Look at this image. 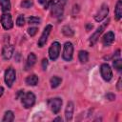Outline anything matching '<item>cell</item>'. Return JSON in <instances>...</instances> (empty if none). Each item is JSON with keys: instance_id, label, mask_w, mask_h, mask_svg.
I'll return each mask as SVG.
<instances>
[{"instance_id": "cb8c5ba5", "label": "cell", "mask_w": 122, "mask_h": 122, "mask_svg": "<svg viewBox=\"0 0 122 122\" xmlns=\"http://www.w3.org/2000/svg\"><path fill=\"white\" fill-rule=\"evenodd\" d=\"M113 67L114 69H116V71H120L122 69V62L120 59H114L113 60Z\"/></svg>"}, {"instance_id": "52a82bcc", "label": "cell", "mask_w": 122, "mask_h": 122, "mask_svg": "<svg viewBox=\"0 0 122 122\" xmlns=\"http://www.w3.org/2000/svg\"><path fill=\"white\" fill-rule=\"evenodd\" d=\"M51 29H52V26L51 25H47L45 27V29H44V30H43V32H42V34H41V36H40V38L38 40V46L40 48H42L43 46H45V44H46V42L48 40V37H49V35L51 33Z\"/></svg>"}, {"instance_id": "ba28073f", "label": "cell", "mask_w": 122, "mask_h": 122, "mask_svg": "<svg viewBox=\"0 0 122 122\" xmlns=\"http://www.w3.org/2000/svg\"><path fill=\"white\" fill-rule=\"evenodd\" d=\"M100 72H101V76L103 77V79L105 81H110L112 78V71L111 67L108 64H102L101 65Z\"/></svg>"}, {"instance_id": "d4e9b609", "label": "cell", "mask_w": 122, "mask_h": 122, "mask_svg": "<svg viewBox=\"0 0 122 122\" xmlns=\"http://www.w3.org/2000/svg\"><path fill=\"white\" fill-rule=\"evenodd\" d=\"M28 23L30 24H39L40 23V18L35 17V16H30L28 18Z\"/></svg>"}, {"instance_id": "5bb4252c", "label": "cell", "mask_w": 122, "mask_h": 122, "mask_svg": "<svg viewBox=\"0 0 122 122\" xmlns=\"http://www.w3.org/2000/svg\"><path fill=\"white\" fill-rule=\"evenodd\" d=\"M114 41V33L112 31H109L106 34H104L102 38V42L104 46H110Z\"/></svg>"}, {"instance_id": "1f68e13d", "label": "cell", "mask_w": 122, "mask_h": 122, "mask_svg": "<svg viewBox=\"0 0 122 122\" xmlns=\"http://www.w3.org/2000/svg\"><path fill=\"white\" fill-rule=\"evenodd\" d=\"M23 94H24V91H22V90H20V91L18 92V93H17V96H16V97H17V98H19L20 96L22 97V96H23Z\"/></svg>"}, {"instance_id": "44dd1931", "label": "cell", "mask_w": 122, "mask_h": 122, "mask_svg": "<svg viewBox=\"0 0 122 122\" xmlns=\"http://www.w3.org/2000/svg\"><path fill=\"white\" fill-rule=\"evenodd\" d=\"M61 81H62V79H61L60 77H58V76H53V77H51V80H50L51 87L52 89L57 88V87L61 84Z\"/></svg>"}, {"instance_id": "8992f818", "label": "cell", "mask_w": 122, "mask_h": 122, "mask_svg": "<svg viewBox=\"0 0 122 122\" xmlns=\"http://www.w3.org/2000/svg\"><path fill=\"white\" fill-rule=\"evenodd\" d=\"M72 53H73V46L71 42H66L64 45L63 50V59L65 61H71L72 59Z\"/></svg>"}, {"instance_id": "d6986e66", "label": "cell", "mask_w": 122, "mask_h": 122, "mask_svg": "<svg viewBox=\"0 0 122 122\" xmlns=\"http://www.w3.org/2000/svg\"><path fill=\"white\" fill-rule=\"evenodd\" d=\"M14 120V114L11 111H7L4 114V117L2 119L3 122H11Z\"/></svg>"}, {"instance_id": "e575fe53", "label": "cell", "mask_w": 122, "mask_h": 122, "mask_svg": "<svg viewBox=\"0 0 122 122\" xmlns=\"http://www.w3.org/2000/svg\"><path fill=\"white\" fill-rule=\"evenodd\" d=\"M54 121H62V118L57 117V118H55V119H54Z\"/></svg>"}, {"instance_id": "4dcf8cb0", "label": "cell", "mask_w": 122, "mask_h": 122, "mask_svg": "<svg viewBox=\"0 0 122 122\" xmlns=\"http://www.w3.org/2000/svg\"><path fill=\"white\" fill-rule=\"evenodd\" d=\"M121 81H122V79H121V77H119V79H118V82H117V90L118 91H121Z\"/></svg>"}, {"instance_id": "f1b7e54d", "label": "cell", "mask_w": 122, "mask_h": 122, "mask_svg": "<svg viewBox=\"0 0 122 122\" xmlns=\"http://www.w3.org/2000/svg\"><path fill=\"white\" fill-rule=\"evenodd\" d=\"M47 67H48V60H47L46 58H44V59L42 60V69H43L44 71H46V70H47Z\"/></svg>"}, {"instance_id": "4fadbf2b", "label": "cell", "mask_w": 122, "mask_h": 122, "mask_svg": "<svg viewBox=\"0 0 122 122\" xmlns=\"http://www.w3.org/2000/svg\"><path fill=\"white\" fill-rule=\"evenodd\" d=\"M73 103L71 101L68 102L66 110H65V117L66 121H71L72 119V113H73Z\"/></svg>"}, {"instance_id": "30bf717a", "label": "cell", "mask_w": 122, "mask_h": 122, "mask_svg": "<svg viewBox=\"0 0 122 122\" xmlns=\"http://www.w3.org/2000/svg\"><path fill=\"white\" fill-rule=\"evenodd\" d=\"M1 24L5 30H10L13 26L11 15L10 13H4L1 16Z\"/></svg>"}, {"instance_id": "d6a6232c", "label": "cell", "mask_w": 122, "mask_h": 122, "mask_svg": "<svg viewBox=\"0 0 122 122\" xmlns=\"http://www.w3.org/2000/svg\"><path fill=\"white\" fill-rule=\"evenodd\" d=\"M3 92H4V89H3V87H0V96L3 94Z\"/></svg>"}, {"instance_id": "603a6c76", "label": "cell", "mask_w": 122, "mask_h": 122, "mask_svg": "<svg viewBox=\"0 0 122 122\" xmlns=\"http://www.w3.org/2000/svg\"><path fill=\"white\" fill-rule=\"evenodd\" d=\"M33 6V1L32 0H23L21 2V7L25 9H29Z\"/></svg>"}, {"instance_id": "277c9868", "label": "cell", "mask_w": 122, "mask_h": 122, "mask_svg": "<svg viewBox=\"0 0 122 122\" xmlns=\"http://www.w3.org/2000/svg\"><path fill=\"white\" fill-rule=\"evenodd\" d=\"M15 76H16V73H15V71L13 68L10 67L9 69H7V71H5V82L9 88H10L12 86V84L15 80Z\"/></svg>"}, {"instance_id": "7c38bea8", "label": "cell", "mask_w": 122, "mask_h": 122, "mask_svg": "<svg viewBox=\"0 0 122 122\" xmlns=\"http://www.w3.org/2000/svg\"><path fill=\"white\" fill-rule=\"evenodd\" d=\"M65 0L62 3H57L55 5L52 6L51 9V16L54 17H59L63 14V10H64V6H65Z\"/></svg>"}, {"instance_id": "3957f363", "label": "cell", "mask_w": 122, "mask_h": 122, "mask_svg": "<svg viewBox=\"0 0 122 122\" xmlns=\"http://www.w3.org/2000/svg\"><path fill=\"white\" fill-rule=\"evenodd\" d=\"M48 105L50 107V109L51 110V112L56 114L59 112L60 109H61V106H62V99L61 98H51V99H49L48 100Z\"/></svg>"}, {"instance_id": "8fae6325", "label": "cell", "mask_w": 122, "mask_h": 122, "mask_svg": "<svg viewBox=\"0 0 122 122\" xmlns=\"http://www.w3.org/2000/svg\"><path fill=\"white\" fill-rule=\"evenodd\" d=\"M12 53H13V46L9 44V41L7 43V40H6V43H5V45L3 47V51H2L3 58L5 60H9L12 56Z\"/></svg>"}, {"instance_id": "4316f807", "label": "cell", "mask_w": 122, "mask_h": 122, "mask_svg": "<svg viewBox=\"0 0 122 122\" xmlns=\"http://www.w3.org/2000/svg\"><path fill=\"white\" fill-rule=\"evenodd\" d=\"M37 30H38V29L35 28V27H32V28H29V29H28V32H29V34H30V36H34V35L36 34Z\"/></svg>"}, {"instance_id": "5b68a950", "label": "cell", "mask_w": 122, "mask_h": 122, "mask_svg": "<svg viewBox=\"0 0 122 122\" xmlns=\"http://www.w3.org/2000/svg\"><path fill=\"white\" fill-rule=\"evenodd\" d=\"M60 48H61V46L58 42H53L51 44V46L49 50V56H50L51 60L54 61L58 58L59 53H60Z\"/></svg>"}, {"instance_id": "f546056e", "label": "cell", "mask_w": 122, "mask_h": 122, "mask_svg": "<svg viewBox=\"0 0 122 122\" xmlns=\"http://www.w3.org/2000/svg\"><path fill=\"white\" fill-rule=\"evenodd\" d=\"M106 97H107L109 100H114V99H115V95L112 94V93H109V94H107Z\"/></svg>"}, {"instance_id": "7402d4cb", "label": "cell", "mask_w": 122, "mask_h": 122, "mask_svg": "<svg viewBox=\"0 0 122 122\" xmlns=\"http://www.w3.org/2000/svg\"><path fill=\"white\" fill-rule=\"evenodd\" d=\"M62 32L66 35V36H72L73 35V30H71V27L69 26H64L62 29Z\"/></svg>"}, {"instance_id": "e0dca14e", "label": "cell", "mask_w": 122, "mask_h": 122, "mask_svg": "<svg viewBox=\"0 0 122 122\" xmlns=\"http://www.w3.org/2000/svg\"><path fill=\"white\" fill-rule=\"evenodd\" d=\"M38 83V77L35 74H30L26 78V84L30 86H35Z\"/></svg>"}, {"instance_id": "ffe728a7", "label": "cell", "mask_w": 122, "mask_h": 122, "mask_svg": "<svg viewBox=\"0 0 122 122\" xmlns=\"http://www.w3.org/2000/svg\"><path fill=\"white\" fill-rule=\"evenodd\" d=\"M78 58L81 63H86L89 60V53L86 51H80L78 53Z\"/></svg>"}, {"instance_id": "836d02e7", "label": "cell", "mask_w": 122, "mask_h": 122, "mask_svg": "<svg viewBox=\"0 0 122 122\" xmlns=\"http://www.w3.org/2000/svg\"><path fill=\"white\" fill-rule=\"evenodd\" d=\"M46 1H47V0H38V2H39L40 4H45Z\"/></svg>"}, {"instance_id": "ac0fdd59", "label": "cell", "mask_w": 122, "mask_h": 122, "mask_svg": "<svg viewBox=\"0 0 122 122\" xmlns=\"http://www.w3.org/2000/svg\"><path fill=\"white\" fill-rule=\"evenodd\" d=\"M0 7L4 12H7L10 10V0H0Z\"/></svg>"}, {"instance_id": "2e32d148", "label": "cell", "mask_w": 122, "mask_h": 122, "mask_svg": "<svg viewBox=\"0 0 122 122\" xmlns=\"http://www.w3.org/2000/svg\"><path fill=\"white\" fill-rule=\"evenodd\" d=\"M36 62V55L33 53V52H30L28 56V59H27V65H26V68H31Z\"/></svg>"}, {"instance_id": "484cf974", "label": "cell", "mask_w": 122, "mask_h": 122, "mask_svg": "<svg viewBox=\"0 0 122 122\" xmlns=\"http://www.w3.org/2000/svg\"><path fill=\"white\" fill-rule=\"evenodd\" d=\"M24 24H25V18H24V15L20 14V15L17 17L16 25H17V26H19V27H22Z\"/></svg>"}, {"instance_id": "9c48e42d", "label": "cell", "mask_w": 122, "mask_h": 122, "mask_svg": "<svg viewBox=\"0 0 122 122\" xmlns=\"http://www.w3.org/2000/svg\"><path fill=\"white\" fill-rule=\"evenodd\" d=\"M108 13H109V7H108L106 4H103V5L101 6V8L99 9V10H98V11L96 12V14L94 15L95 21L101 22L104 18L107 17Z\"/></svg>"}, {"instance_id": "9a60e30c", "label": "cell", "mask_w": 122, "mask_h": 122, "mask_svg": "<svg viewBox=\"0 0 122 122\" xmlns=\"http://www.w3.org/2000/svg\"><path fill=\"white\" fill-rule=\"evenodd\" d=\"M114 13H115V18H116V20H119V19L122 17V1H121V0H118L117 3H116Z\"/></svg>"}, {"instance_id": "7a4b0ae2", "label": "cell", "mask_w": 122, "mask_h": 122, "mask_svg": "<svg viewBox=\"0 0 122 122\" xmlns=\"http://www.w3.org/2000/svg\"><path fill=\"white\" fill-rule=\"evenodd\" d=\"M109 19L106 21V22H104L100 27H98L97 28V30L93 32V34L91 36V38H90V44L92 45V46H93L96 42H97V40H98V38H99V36L101 35V33L104 31V30H105V28L109 25Z\"/></svg>"}, {"instance_id": "6da1fadb", "label": "cell", "mask_w": 122, "mask_h": 122, "mask_svg": "<svg viewBox=\"0 0 122 122\" xmlns=\"http://www.w3.org/2000/svg\"><path fill=\"white\" fill-rule=\"evenodd\" d=\"M21 99H22V105L26 109H29V108L32 107L35 103V95L31 92H28L27 93L23 94Z\"/></svg>"}, {"instance_id": "83f0119b", "label": "cell", "mask_w": 122, "mask_h": 122, "mask_svg": "<svg viewBox=\"0 0 122 122\" xmlns=\"http://www.w3.org/2000/svg\"><path fill=\"white\" fill-rule=\"evenodd\" d=\"M61 0H51L46 6H45V9H48V7L49 6H53V5H55V4H57V3H59Z\"/></svg>"}]
</instances>
